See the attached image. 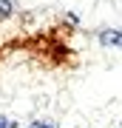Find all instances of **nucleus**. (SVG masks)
I'll return each instance as SVG.
<instances>
[{"label": "nucleus", "mask_w": 122, "mask_h": 128, "mask_svg": "<svg viewBox=\"0 0 122 128\" xmlns=\"http://www.w3.org/2000/svg\"><path fill=\"white\" fill-rule=\"evenodd\" d=\"M100 43L102 46H122V32H117V28H102L100 32Z\"/></svg>", "instance_id": "1"}, {"label": "nucleus", "mask_w": 122, "mask_h": 128, "mask_svg": "<svg viewBox=\"0 0 122 128\" xmlns=\"http://www.w3.org/2000/svg\"><path fill=\"white\" fill-rule=\"evenodd\" d=\"M11 14V3L9 0H0V17H9Z\"/></svg>", "instance_id": "2"}, {"label": "nucleus", "mask_w": 122, "mask_h": 128, "mask_svg": "<svg viewBox=\"0 0 122 128\" xmlns=\"http://www.w3.org/2000/svg\"><path fill=\"white\" fill-rule=\"evenodd\" d=\"M31 128H51V125H45V122H31Z\"/></svg>", "instance_id": "3"}, {"label": "nucleus", "mask_w": 122, "mask_h": 128, "mask_svg": "<svg viewBox=\"0 0 122 128\" xmlns=\"http://www.w3.org/2000/svg\"><path fill=\"white\" fill-rule=\"evenodd\" d=\"M0 128H14V125H9L6 120H0Z\"/></svg>", "instance_id": "4"}]
</instances>
